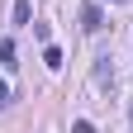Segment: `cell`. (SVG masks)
<instances>
[{
	"mask_svg": "<svg viewBox=\"0 0 133 133\" xmlns=\"http://www.w3.org/2000/svg\"><path fill=\"white\" fill-rule=\"evenodd\" d=\"M5 105H10V86L0 81V109H5Z\"/></svg>",
	"mask_w": 133,
	"mask_h": 133,
	"instance_id": "obj_7",
	"label": "cell"
},
{
	"mask_svg": "<svg viewBox=\"0 0 133 133\" xmlns=\"http://www.w3.org/2000/svg\"><path fill=\"white\" fill-rule=\"evenodd\" d=\"M71 133H95V124H90V119H76V124H71Z\"/></svg>",
	"mask_w": 133,
	"mask_h": 133,
	"instance_id": "obj_6",
	"label": "cell"
},
{
	"mask_svg": "<svg viewBox=\"0 0 133 133\" xmlns=\"http://www.w3.org/2000/svg\"><path fill=\"white\" fill-rule=\"evenodd\" d=\"M95 81H100V86H105V81H114V66H109V57H100V62H95Z\"/></svg>",
	"mask_w": 133,
	"mask_h": 133,
	"instance_id": "obj_3",
	"label": "cell"
},
{
	"mask_svg": "<svg viewBox=\"0 0 133 133\" xmlns=\"http://www.w3.org/2000/svg\"><path fill=\"white\" fill-rule=\"evenodd\" d=\"M81 29H86V33H100V29H105V10H100L95 0L81 5Z\"/></svg>",
	"mask_w": 133,
	"mask_h": 133,
	"instance_id": "obj_1",
	"label": "cell"
},
{
	"mask_svg": "<svg viewBox=\"0 0 133 133\" xmlns=\"http://www.w3.org/2000/svg\"><path fill=\"white\" fill-rule=\"evenodd\" d=\"M119 5H133V0H119Z\"/></svg>",
	"mask_w": 133,
	"mask_h": 133,
	"instance_id": "obj_8",
	"label": "cell"
},
{
	"mask_svg": "<svg viewBox=\"0 0 133 133\" xmlns=\"http://www.w3.org/2000/svg\"><path fill=\"white\" fill-rule=\"evenodd\" d=\"M33 19V5H29V0H14V24H29Z\"/></svg>",
	"mask_w": 133,
	"mask_h": 133,
	"instance_id": "obj_2",
	"label": "cell"
},
{
	"mask_svg": "<svg viewBox=\"0 0 133 133\" xmlns=\"http://www.w3.org/2000/svg\"><path fill=\"white\" fill-rule=\"evenodd\" d=\"M0 62H5V66H19V62H14V43H10V38L0 43Z\"/></svg>",
	"mask_w": 133,
	"mask_h": 133,
	"instance_id": "obj_5",
	"label": "cell"
},
{
	"mask_svg": "<svg viewBox=\"0 0 133 133\" xmlns=\"http://www.w3.org/2000/svg\"><path fill=\"white\" fill-rule=\"evenodd\" d=\"M43 66H52V71H57V66H62V48L48 43V48H43Z\"/></svg>",
	"mask_w": 133,
	"mask_h": 133,
	"instance_id": "obj_4",
	"label": "cell"
}]
</instances>
